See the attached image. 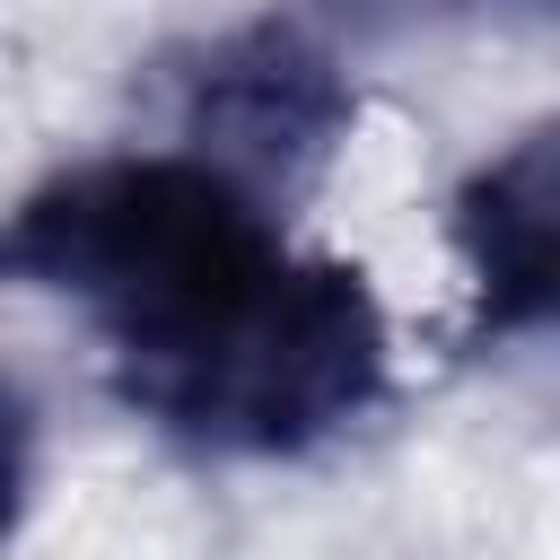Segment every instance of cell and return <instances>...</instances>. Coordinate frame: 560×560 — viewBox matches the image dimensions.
<instances>
[{
    "label": "cell",
    "instance_id": "obj_1",
    "mask_svg": "<svg viewBox=\"0 0 560 560\" xmlns=\"http://www.w3.org/2000/svg\"><path fill=\"white\" fill-rule=\"evenodd\" d=\"M9 262L96 332L114 394L201 455H306L385 394L359 262L298 254L271 201L192 149L61 166Z\"/></svg>",
    "mask_w": 560,
    "mask_h": 560
},
{
    "label": "cell",
    "instance_id": "obj_4",
    "mask_svg": "<svg viewBox=\"0 0 560 560\" xmlns=\"http://www.w3.org/2000/svg\"><path fill=\"white\" fill-rule=\"evenodd\" d=\"M560 0H332L350 35H429V26H472V18H534Z\"/></svg>",
    "mask_w": 560,
    "mask_h": 560
},
{
    "label": "cell",
    "instance_id": "obj_2",
    "mask_svg": "<svg viewBox=\"0 0 560 560\" xmlns=\"http://www.w3.org/2000/svg\"><path fill=\"white\" fill-rule=\"evenodd\" d=\"M175 131L192 140V158H210L219 175H236L245 192L280 201L298 184L324 175V158L350 131V88L332 70V52L306 26H236L219 44H201L175 70Z\"/></svg>",
    "mask_w": 560,
    "mask_h": 560
},
{
    "label": "cell",
    "instance_id": "obj_3",
    "mask_svg": "<svg viewBox=\"0 0 560 560\" xmlns=\"http://www.w3.org/2000/svg\"><path fill=\"white\" fill-rule=\"evenodd\" d=\"M446 228L472 280V332H560V114L472 166Z\"/></svg>",
    "mask_w": 560,
    "mask_h": 560
}]
</instances>
